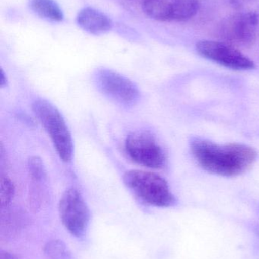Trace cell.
Segmentation results:
<instances>
[{"label": "cell", "mask_w": 259, "mask_h": 259, "mask_svg": "<svg viewBox=\"0 0 259 259\" xmlns=\"http://www.w3.org/2000/svg\"><path fill=\"white\" fill-rule=\"evenodd\" d=\"M192 154L204 170L223 177H237L249 170L258 156L256 150L243 143L218 144L195 137L190 143Z\"/></svg>", "instance_id": "obj_1"}, {"label": "cell", "mask_w": 259, "mask_h": 259, "mask_svg": "<svg viewBox=\"0 0 259 259\" xmlns=\"http://www.w3.org/2000/svg\"><path fill=\"white\" fill-rule=\"evenodd\" d=\"M123 181L128 188L147 205L158 208H169L176 205V197L168 183L158 174L131 170L125 174Z\"/></svg>", "instance_id": "obj_2"}, {"label": "cell", "mask_w": 259, "mask_h": 259, "mask_svg": "<svg viewBox=\"0 0 259 259\" xmlns=\"http://www.w3.org/2000/svg\"><path fill=\"white\" fill-rule=\"evenodd\" d=\"M33 110L51 139L59 158L69 162L73 155V141L71 133L56 106L45 100H36Z\"/></svg>", "instance_id": "obj_3"}, {"label": "cell", "mask_w": 259, "mask_h": 259, "mask_svg": "<svg viewBox=\"0 0 259 259\" xmlns=\"http://www.w3.org/2000/svg\"><path fill=\"white\" fill-rule=\"evenodd\" d=\"M125 151L134 162L149 168H162L167 162L165 152L149 131L131 133L125 141Z\"/></svg>", "instance_id": "obj_4"}, {"label": "cell", "mask_w": 259, "mask_h": 259, "mask_svg": "<svg viewBox=\"0 0 259 259\" xmlns=\"http://www.w3.org/2000/svg\"><path fill=\"white\" fill-rule=\"evenodd\" d=\"M59 212L62 225L73 237L78 239L85 237L91 214L79 190L70 188L64 192L59 201Z\"/></svg>", "instance_id": "obj_5"}, {"label": "cell", "mask_w": 259, "mask_h": 259, "mask_svg": "<svg viewBox=\"0 0 259 259\" xmlns=\"http://www.w3.org/2000/svg\"><path fill=\"white\" fill-rule=\"evenodd\" d=\"M258 25L259 15L256 12H237L222 23L220 38L224 42L236 48L251 47L256 39Z\"/></svg>", "instance_id": "obj_6"}, {"label": "cell", "mask_w": 259, "mask_h": 259, "mask_svg": "<svg viewBox=\"0 0 259 259\" xmlns=\"http://www.w3.org/2000/svg\"><path fill=\"white\" fill-rule=\"evenodd\" d=\"M196 50L202 57L222 66L237 71H249L255 68V62L238 49L224 42L199 41Z\"/></svg>", "instance_id": "obj_7"}, {"label": "cell", "mask_w": 259, "mask_h": 259, "mask_svg": "<svg viewBox=\"0 0 259 259\" xmlns=\"http://www.w3.org/2000/svg\"><path fill=\"white\" fill-rule=\"evenodd\" d=\"M199 0H144L143 10L152 19L162 22L188 21L197 14Z\"/></svg>", "instance_id": "obj_8"}, {"label": "cell", "mask_w": 259, "mask_h": 259, "mask_svg": "<svg viewBox=\"0 0 259 259\" xmlns=\"http://www.w3.org/2000/svg\"><path fill=\"white\" fill-rule=\"evenodd\" d=\"M99 89L112 100L121 104H135L140 97L138 87L116 71L102 69L96 75Z\"/></svg>", "instance_id": "obj_9"}, {"label": "cell", "mask_w": 259, "mask_h": 259, "mask_svg": "<svg viewBox=\"0 0 259 259\" xmlns=\"http://www.w3.org/2000/svg\"><path fill=\"white\" fill-rule=\"evenodd\" d=\"M78 25L93 35H101L110 31L113 22L110 18L100 11L91 7L82 9L76 18Z\"/></svg>", "instance_id": "obj_10"}, {"label": "cell", "mask_w": 259, "mask_h": 259, "mask_svg": "<svg viewBox=\"0 0 259 259\" xmlns=\"http://www.w3.org/2000/svg\"><path fill=\"white\" fill-rule=\"evenodd\" d=\"M30 6L38 16L53 22H61L63 12L55 0H30Z\"/></svg>", "instance_id": "obj_11"}, {"label": "cell", "mask_w": 259, "mask_h": 259, "mask_svg": "<svg viewBox=\"0 0 259 259\" xmlns=\"http://www.w3.org/2000/svg\"><path fill=\"white\" fill-rule=\"evenodd\" d=\"M46 259H71V252L62 240H52L44 247Z\"/></svg>", "instance_id": "obj_12"}, {"label": "cell", "mask_w": 259, "mask_h": 259, "mask_svg": "<svg viewBox=\"0 0 259 259\" xmlns=\"http://www.w3.org/2000/svg\"><path fill=\"white\" fill-rule=\"evenodd\" d=\"M0 199H1L2 208H6L13 199L15 196V186L12 180L7 176H2L0 179Z\"/></svg>", "instance_id": "obj_13"}, {"label": "cell", "mask_w": 259, "mask_h": 259, "mask_svg": "<svg viewBox=\"0 0 259 259\" xmlns=\"http://www.w3.org/2000/svg\"><path fill=\"white\" fill-rule=\"evenodd\" d=\"M28 170L30 178L35 182L41 181L45 177V170L42 160L39 157L33 156L29 159Z\"/></svg>", "instance_id": "obj_14"}, {"label": "cell", "mask_w": 259, "mask_h": 259, "mask_svg": "<svg viewBox=\"0 0 259 259\" xmlns=\"http://www.w3.org/2000/svg\"><path fill=\"white\" fill-rule=\"evenodd\" d=\"M231 7L235 9H241L252 3L253 0H225Z\"/></svg>", "instance_id": "obj_15"}, {"label": "cell", "mask_w": 259, "mask_h": 259, "mask_svg": "<svg viewBox=\"0 0 259 259\" xmlns=\"http://www.w3.org/2000/svg\"><path fill=\"white\" fill-rule=\"evenodd\" d=\"M0 259H18L14 254L10 253L7 251L1 250L0 252Z\"/></svg>", "instance_id": "obj_16"}, {"label": "cell", "mask_w": 259, "mask_h": 259, "mask_svg": "<svg viewBox=\"0 0 259 259\" xmlns=\"http://www.w3.org/2000/svg\"><path fill=\"white\" fill-rule=\"evenodd\" d=\"M0 77H0V85H1L2 88H3V87L7 84V78H6L3 70L1 71V75H0Z\"/></svg>", "instance_id": "obj_17"}, {"label": "cell", "mask_w": 259, "mask_h": 259, "mask_svg": "<svg viewBox=\"0 0 259 259\" xmlns=\"http://www.w3.org/2000/svg\"><path fill=\"white\" fill-rule=\"evenodd\" d=\"M253 231H255V234L259 237V225H255L253 228Z\"/></svg>", "instance_id": "obj_18"}]
</instances>
